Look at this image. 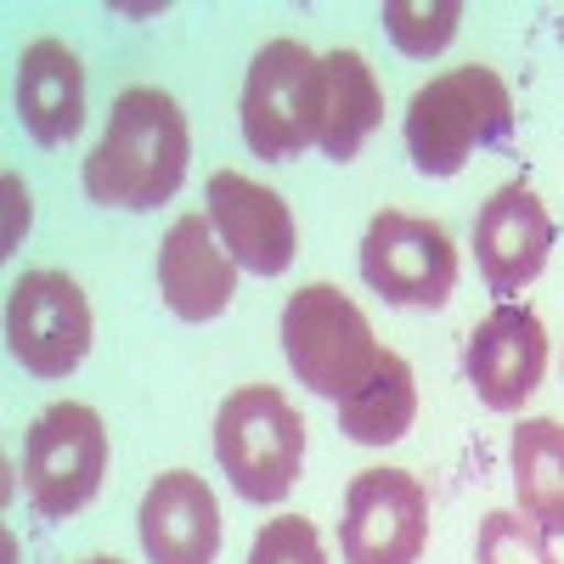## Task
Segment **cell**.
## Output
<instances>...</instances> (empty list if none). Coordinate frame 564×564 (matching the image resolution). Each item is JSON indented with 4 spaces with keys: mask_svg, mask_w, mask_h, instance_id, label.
<instances>
[{
    "mask_svg": "<svg viewBox=\"0 0 564 564\" xmlns=\"http://www.w3.org/2000/svg\"><path fill=\"white\" fill-rule=\"evenodd\" d=\"M463 372L491 412H520L547 379V327L531 305H497L463 350Z\"/></svg>",
    "mask_w": 564,
    "mask_h": 564,
    "instance_id": "10",
    "label": "cell"
},
{
    "mask_svg": "<svg viewBox=\"0 0 564 564\" xmlns=\"http://www.w3.org/2000/svg\"><path fill=\"white\" fill-rule=\"evenodd\" d=\"M186 159L193 135L181 102L159 85H130L119 90L102 141L85 159V193L108 209H159L181 193Z\"/></svg>",
    "mask_w": 564,
    "mask_h": 564,
    "instance_id": "1",
    "label": "cell"
},
{
    "mask_svg": "<svg viewBox=\"0 0 564 564\" xmlns=\"http://www.w3.org/2000/svg\"><path fill=\"white\" fill-rule=\"evenodd\" d=\"M475 564H558L553 536L513 508H491L475 536Z\"/></svg>",
    "mask_w": 564,
    "mask_h": 564,
    "instance_id": "19",
    "label": "cell"
},
{
    "mask_svg": "<svg viewBox=\"0 0 564 564\" xmlns=\"http://www.w3.org/2000/svg\"><path fill=\"white\" fill-rule=\"evenodd\" d=\"M457 23H463L457 0H390V7H384V29H390V40L401 45L406 57L446 52Z\"/></svg>",
    "mask_w": 564,
    "mask_h": 564,
    "instance_id": "20",
    "label": "cell"
},
{
    "mask_svg": "<svg viewBox=\"0 0 564 564\" xmlns=\"http://www.w3.org/2000/svg\"><path fill=\"white\" fill-rule=\"evenodd\" d=\"M361 276L390 305L435 311L457 289V243L441 220L406 209H379L361 231Z\"/></svg>",
    "mask_w": 564,
    "mask_h": 564,
    "instance_id": "7",
    "label": "cell"
},
{
    "mask_svg": "<svg viewBox=\"0 0 564 564\" xmlns=\"http://www.w3.org/2000/svg\"><path fill=\"white\" fill-rule=\"evenodd\" d=\"M249 564H327L322 553V536L311 520L300 513H282V520H265L254 547H249Z\"/></svg>",
    "mask_w": 564,
    "mask_h": 564,
    "instance_id": "21",
    "label": "cell"
},
{
    "mask_svg": "<svg viewBox=\"0 0 564 564\" xmlns=\"http://www.w3.org/2000/svg\"><path fill=\"white\" fill-rule=\"evenodd\" d=\"M204 215L215 226V238L226 243V254L238 260V271H254V276L289 271V260L300 249V231H294V209L271 186H260L238 170H215Z\"/></svg>",
    "mask_w": 564,
    "mask_h": 564,
    "instance_id": "11",
    "label": "cell"
},
{
    "mask_svg": "<svg viewBox=\"0 0 564 564\" xmlns=\"http://www.w3.org/2000/svg\"><path fill=\"white\" fill-rule=\"evenodd\" d=\"M141 547L153 564H215L220 553V502L193 468H170L141 497Z\"/></svg>",
    "mask_w": 564,
    "mask_h": 564,
    "instance_id": "14",
    "label": "cell"
},
{
    "mask_svg": "<svg viewBox=\"0 0 564 564\" xmlns=\"http://www.w3.org/2000/svg\"><path fill=\"white\" fill-rule=\"evenodd\" d=\"M108 430L85 401H57L34 417L23 441V491L45 520H68L102 491Z\"/></svg>",
    "mask_w": 564,
    "mask_h": 564,
    "instance_id": "6",
    "label": "cell"
},
{
    "mask_svg": "<svg viewBox=\"0 0 564 564\" xmlns=\"http://www.w3.org/2000/svg\"><path fill=\"white\" fill-rule=\"evenodd\" d=\"M513 130V97L497 68L463 63L435 74L406 102V153L423 175H457L480 148H497Z\"/></svg>",
    "mask_w": 564,
    "mask_h": 564,
    "instance_id": "2",
    "label": "cell"
},
{
    "mask_svg": "<svg viewBox=\"0 0 564 564\" xmlns=\"http://www.w3.org/2000/svg\"><path fill=\"white\" fill-rule=\"evenodd\" d=\"M553 254V215L542 209V198L525 181H508L480 204L475 220V265L486 276V289L502 294V305L542 276Z\"/></svg>",
    "mask_w": 564,
    "mask_h": 564,
    "instance_id": "12",
    "label": "cell"
},
{
    "mask_svg": "<svg viewBox=\"0 0 564 564\" xmlns=\"http://www.w3.org/2000/svg\"><path fill=\"white\" fill-rule=\"evenodd\" d=\"M417 417V384H412V367L384 350L379 367H372V379L339 401V430L356 441V446H390L412 430Z\"/></svg>",
    "mask_w": 564,
    "mask_h": 564,
    "instance_id": "18",
    "label": "cell"
},
{
    "mask_svg": "<svg viewBox=\"0 0 564 564\" xmlns=\"http://www.w3.org/2000/svg\"><path fill=\"white\" fill-rule=\"evenodd\" d=\"M18 119L40 148H63L85 124V68L63 40H34L18 57Z\"/></svg>",
    "mask_w": 564,
    "mask_h": 564,
    "instance_id": "15",
    "label": "cell"
},
{
    "mask_svg": "<svg viewBox=\"0 0 564 564\" xmlns=\"http://www.w3.org/2000/svg\"><path fill=\"white\" fill-rule=\"evenodd\" d=\"M345 564H417L430 547V491L406 468H361L345 486Z\"/></svg>",
    "mask_w": 564,
    "mask_h": 564,
    "instance_id": "8",
    "label": "cell"
},
{
    "mask_svg": "<svg viewBox=\"0 0 564 564\" xmlns=\"http://www.w3.org/2000/svg\"><path fill=\"white\" fill-rule=\"evenodd\" d=\"M520 513L547 536H564V423L558 417H520L508 446Z\"/></svg>",
    "mask_w": 564,
    "mask_h": 564,
    "instance_id": "17",
    "label": "cell"
},
{
    "mask_svg": "<svg viewBox=\"0 0 564 564\" xmlns=\"http://www.w3.org/2000/svg\"><path fill=\"white\" fill-rule=\"evenodd\" d=\"M322 68H327V113H322V141L316 148L334 164H350L361 153V141L384 119V90H379V79H372L367 57L350 52V45L345 52H327Z\"/></svg>",
    "mask_w": 564,
    "mask_h": 564,
    "instance_id": "16",
    "label": "cell"
},
{
    "mask_svg": "<svg viewBox=\"0 0 564 564\" xmlns=\"http://www.w3.org/2000/svg\"><path fill=\"white\" fill-rule=\"evenodd\" d=\"M7 345L34 379H68L90 350V305L68 271H23L7 300Z\"/></svg>",
    "mask_w": 564,
    "mask_h": 564,
    "instance_id": "9",
    "label": "cell"
},
{
    "mask_svg": "<svg viewBox=\"0 0 564 564\" xmlns=\"http://www.w3.org/2000/svg\"><path fill=\"white\" fill-rule=\"evenodd\" d=\"M215 457L243 502H282L305 463V417L282 390L243 384L215 412Z\"/></svg>",
    "mask_w": 564,
    "mask_h": 564,
    "instance_id": "5",
    "label": "cell"
},
{
    "mask_svg": "<svg viewBox=\"0 0 564 564\" xmlns=\"http://www.w3.org/2000/svg\"><path fill=\"white\" fill-rule=\"evenodd\" d=\"M79 564H124V558H79Z\"/></svg>",
    "mask_w": 564,
    "mask_h": 564,
    "instance_id": "22",
    "label": "cell"
},
{
    "mask_svg": "<svg viewBox=\"0 0 564 564\" xmlns=\"http://www.w3.org/2000/svg\"><path fill=\"white\" fill-rule=\"evenodd\" d=\"M282 356H289L294 379L316 390L322 401L356 395L372 367H379V339L361 305L334 289V282H305V289L282 305Z\"/></svg>",
    "mask_w": 564,
    "mask_h": 564,
    "instance_id": "3",
    "label": "cell"
},
{
    "mask_svg": "<svg viewBox=\"0 0 564 564\" xmlns=\"http://www.w3.org/2000/svg\"><path fill=\"white\" fill-rule=\"evenodd\" d=\"M159 294L181 322H215L238 294V260L215 238L209 215H181L159 243Z\"/></svg>",
    "mask_w": 564,
    "mask_h": 564,
    "instance_id": "13",
    "label": "cell"
},
{
    "mask_svg": "<svg viewBox=\"0 0 564 564\" xmlns=\"http://www.w3.org/2000/svg\"><path fill=\"white\" fill-rule=\"evenodd\" d=\"M243 141L254 159L289 164L311 141H322V113H327V68L311 45L300 40H265L249 79H243Z\"/></svg>",
    "mask_w": 564,
    "mask_h": 564,
    "instance_id": "4",
    "label": "cell"
}]
</instances>
